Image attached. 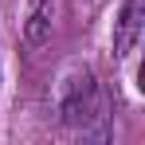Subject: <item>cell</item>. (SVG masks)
<instances>
[{
    "instance_id": "cell-1",
    "label": "cell",
    "mask_w": 145,
    "mask_h": 145,
    "mask_svg": "<svg viewBox=\"0 0 145 145\" xmlns=\"http://www.w3.org/2000/svg\"><path fill=\"white\" fill-rule=\"evenodd\" d=\"M51 106L63 125L71 129H90L94 121H102V94H98V82H94V71L86 63H71L67 71L55 78V90H51Z\"/></svg>"
},
{
    "instance_id": "cell-2",
    "label": "cell",
    "mask_w": 145,
    "mask_h": 145,
    "mask_svg": "<svg viewBox=\"0 0 145 145\" xmlns=\"http://www.w3.org/2000/svg\"><path fill=\"white\" fill-rule=\"evenodd\" d=\"M141 31H145V0H121L114 16V55L118 59L133 55V47L141 43Z\"/></svg>"
},
{
    "instance_id": "cell-3",
    "label": "cell",
    "mask_w": 145,
    "mask_h": 145,
    "mask_svg": "<svg viewBox=\"0 0 145 145\" xmlns=\"http://www.w3.org/2000/svg\"><path fill=\"white\" fill-rule=\"evenodd\" d=\"M55 16H59V0H27V12H24V43L27 47H43L51 39Z\"/></svg>"
}]
</instances>
